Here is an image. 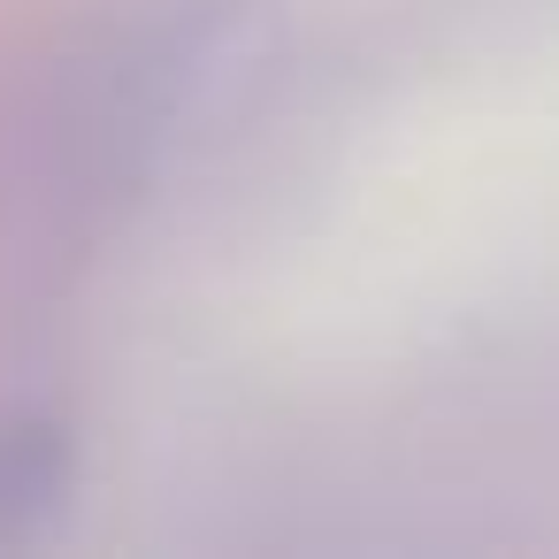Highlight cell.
<instances>
[{"label":"cell","mask_w":559,"mask_h":559,"mask_svg":"<svg viewBox=\"0 0 559 559\" xmlns=\"http://www.w3.org/2000/svg\"><path fill=\"white\" fill-rule=\"evenodd\" d=\"M78 490V437L47 406H0V544L39 536Z\"/></svg>","instance_id":"6da1fadb"}]
</instances>
